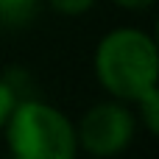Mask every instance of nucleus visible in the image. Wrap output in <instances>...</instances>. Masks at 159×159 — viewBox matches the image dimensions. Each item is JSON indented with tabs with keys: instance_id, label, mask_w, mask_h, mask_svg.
Instances as JSON below:
<instances>
[{
	"instance_id": "obj_8",
	"label": "nucleus",
	"mask_w": 159,
	"mask_h": 159,
	"mask_svg": "<svg viewBox=\"0 0 159 159\" xmlns=\"http://www.w3.org/2000/svg\"><path fill=\"white\" fill-rule=\"evenodd\" d=\"M120 6H126V8H145V6H151L154 0H117Z\"/></svg>"
},
{
	"instance_id": "obj_6",
	"label": "nucleus",
	"mask_w": 159,
	"mask_h": 159,
	"mask_svg": "<svg viewBox=\"0 0 159 159\" xmlns=\"http://www.w3.org/2000/svg\"><path fill=\"white\" fill-rule=\"evenodd\" d=\"M92 3H95V0H50V6H53L56 11H61V14H81V11H87Z\"/></svg>"
},
{
	"instance_id": "obj_2",
	"label": "nucleus",
	"mask_w": 159,
	"mask_h": 159,
	"mask_svg": "<svg viewBox=\"0 0 159 159\" xmlns=\"http://www.w3.org/2000/svg\"><path fill=\"white\" fill-rule=\"evenodd\" d=\"M8 145L20 159H70L75 154V134L59 109L25 101L8 115Z\"/></svg>"
},
{
	"instance_id": "obj_3",
	"label": "nucleus",
	"mask_w": 159,
	"mask_h": 159,
	"mask_svg": "<svg viewBox=\"0 0 159 159\" xmlns=\"http://www.w3.org/2000/svg\"><path fill=\"white\" fill-rule=\"evenodd\" d=\"M131 134H134L131 112L117 103L95 106L81 123V143L89 154H98V157H109V154L123 151L129 145Z\"/></svg>"
},
{
	"instance_id": "obj_5",
	"label": "nucleus",
	"mask_w": 159,
	"mask_h": 159,
	"mask_svg": "<svg viewBox=\"0 0 159 159\" xmlns=\"http://www.w3.org/2000/svg\"><path fill=\"white\" fill-rule=\"evenodd\" d=\"M140 106H143V112H145V120H148V129L151 131H159V98H157V89H151V92H145L140 101H137Z\"/></svg>"
},
{
	"instance_id": "obj_7",
	"label": "nucleus",
	"mask_w": 159,
	"mask_h": 159,
	"mask_svg": "<svg viewBox=\"0 0 159 159\" xmlns=\"http://www.w3.org/2000/svg\"><path fill=\"white\" fill-rule=\"evenodd\" d=\"M14 106H17V103H14V89H11L6 81H0V126L8 120V115H11Z\"/></svg>"
},
{
	"instance_id": "obj_4",
	"label": "nucleus",
	"mask_w": 159,
	"mask_h": 159,
	"mask_svg": "<svg viewBox=\"0 0 159 159\" xmlns=\"http://www.w3.org/2000/svg\"><path fill=\"white\" fill-rule=\"evenodd\" d=\"M39 0H0V20L8 25H22L34 17Z\"/></svg>"
},
{
	"instance_id": "obj_1",
	"label": "nucleus",
	"mask_w": 159,
	"mask_h": 159,
	"mask_svg": "<svg viewBox=\"0 0 159 159\" xmlns=\"http://www.w3.org/2000/svg\"><path fill=\"white\" fill-rule=\"evenodd\" d=\"M101 84L117 98L140 101L157 89V48L140 31H115L98 45L95 56Z\"/></svg>"
}]
</instances>
